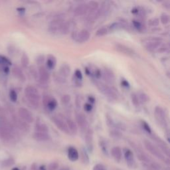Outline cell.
<instances>
[{
	"instance_id": "cell-25",
	"label": "cell",
	"mask_w": 170,
	"mask_h": 170,
	"mask_svg": "<svg viewBox=\"0 0 170 170\" xmlns=\"http://www.w3.org/2000/svg\"><path fill=\"white\" fill-rule=\"evenodd\" d=\"M59 73L61 75L62 77L66 78L69 76L70 73V68L69 66L67 64H63L59 69Z\"/></svg>"
},
{
	"instance_id": "cell-38",
	"label": "cell",
	"mask_w": 170,
	"mask_h": 170,
	"mask_svg": "<svg viewBox=\"0 0 170 170\" xmlns=\"http://www.w3.org/2000/svg\"><path fill=\"white\" fill-rule=\"evenodd\" d=\"M59 168V163L56 162V161H53L51 163L49 164V166L46 169L48 170H57Z\"/></svg>"
},
{
	"instance_id": "cell-54",
	"label": "cell",
	"mask_w": 170,
	"mask_h": 170,
	"mask_svg": "<svg viewBox=\"0 0 170 170\" xmlns=\"http://www.w3.org/2000/svg\"><path fill=\"white\" fill-rule=\"evenodd\" d=\"M163 170H170V169H169V167H167V168H163Z\"/></svg>"
},
{
	"instance_id": "cell-53",
	"label": "cell",
	"mask_w": 170,
	"mask_h": 170,
	"mask_svg": "<svg viewBox=\"0 0 170 170\" xmlns=\"http://www.w3.org/2000/svg\"><path fill=\"white\" fill-rule=\"evenodd\" d=\"M39 170H46V168H45V166H40V168H39Z\"/></svg>"
},
{
	"instance_id": "cell-55",
	"label": "cell",
	"mask_w": 170,
	"mask_h": 170,
	"mask_svg": "<svg viewBox=\"0 0 170 170\" xmlns=\"http://www.w3.org/2000/svg\"><path fill=\"white\" fill-rule=\"evenodd\" d=\"M60 170H69V169H68V168H62V169H60Z\"/></svg>"
},
{
	"instance_id": "cell-16",
	"label": "cell",
	"mask_w": 170,
	"mask_h": 170,
	"mask_svg": "<svg viewBox=\"0 0 170 170\" xmlns=\"http://www.w3.org/2000/svg\"><path fill=\"white\" fill-rule=\"evenodd\" d=\"M76 124L82 130H85L88 127V120L86 116L83 114L79 113L76 116Z\"/></svg>"
},
{
	"instance_id": "cell-24",
	"label": "cell",
	"mask_w": 170,
	"mask_h": 170,
	"mask_svg": "<svg viewBox=\"0 0 170 170\" xmlns=\"http://www.w3.org/2000/svg\"><path fill=\"white\" fill-rule=\"evenodd\" d=\"M87 6V13L90 14V13H94L96 11H97L99 8V4L97 1H90L86 4Z\"/></svg>"
},
{
	"instance_id": "cell-8",
	"label": "cell",
	"mask_w": 170,
	"mask_h": 170,
	"mask_svg": "<svg viewBox=\"0 0 170 170\" xmlns=\"http://www.w3.org/2000/svg\"><path fill=\"white\" fill-rule=\"evenodd\" d=\"M146 40L147 41L146 42V45H145V47H146V49L147 51H155L160 48L161 45V39L160 38L153 37L152 39H147Z\"/></svg>"
},
{
	"instance_id": "cell-44",
	"label": "cell",
	"mask_w": 170,
	"mask_h": 170,
	"mask_svg": "<svg viewBox=\"0 0 170 170\" xmlns=\"http://www.w3.org/2000/svg\"><path fill=\"white\" fill-rule=\"evenodd\" d=\"M13 164H14V160H13V159L12 158L8 159V160L4 161V166L5 167L12 166V165H13Z\"/></svg>"
},
{
	"instance_id": "cell-43",
	"label": "cell",
	"mask_w": 170,
	"mask_h": 170,
	"mask_svg": "<svg viewBox=\"0 0 170 170\" xmlns=\"http://www.w3.org/2000/svg\"><path fill=\"white\" fill-rule=\"evenodd\" d=\"M30 73L31 74V75L33 76V78H38V73H37V70L36 69V68L35 67H30Z\"/></svg>"
},
{
	"instance_id": "cell-20",
	"label": "cell",
	"mask_w": 170,
	"mask_h": 170,
	"mask_svg": "<svg viewBox=\"0 0 170 170\" xmlns=\"http://www.w3.org/2000/svg\"><path fill=\"white\" fill-rule=\"evenodd\" d=\"M33 137L35 140L38 142H46L51 138L50 135L48 133L37 132V131H35Z\"/></svg>"
},
{
	"instance_id": "cell-2",
	"label": "cell",
	"mask_w": 170,
	"mask_h": 170,
	"mask_svg": "<svg viewBox=\"0 0 170 170\" xmlns=\"http://www.w3.org/2000/svg\"><path fill=\"white\" fill-rule=\"evenodd\" d=\"M144 145L145 147H146V149L151 154L153 155L154 157L157 158L159 160L163 161L164 163L168 164V165H169L170 161L169 160V158H166L165 155L162 153V152L158 149V147H156L155 145H153L152 142H150L149 140L145 139L144 141Z\"/></svg>"
},
{
	"instance_id": "cell-11",
	"label": "cell",
	"mask_w": 170,
	"mask_h": 170,
	"mask_svg": "<svg viewBox=\"0 0 170 170\" xmlns=\"http://www.w3.org/2000/svg\"><path fill=\"white\" fill-rule=\"evenodd\" d=\"M154 115L156 120L161 125H166V114L164 110L160 106H156L154 110Z\"/></svg>"
},
{
	"instance_id": "cell-49",
	"label": "cell",
	"mask_w": 170,
	"mask_h": 170,
	"mask_svg": "<svg viewBox=\"0 0 170 170\" xmlns=\"http://www.w3.org/2000/svg\"><path fill=\"white\" fill-rule=\"evenodd\" d=\"M44 61H45V57L43 55H40L37 58V62L39 65L42 64Z\"/></svg>"
},
{
	"instance_id": "cell-41",
	"label": "cell",
	"mask_w": 170,
	"mask_h": 170,
	"mask_svg": "<svg viewBox=\"0 0 170 170\" xmlns=\"http://www.w3.org/2000/svg\"><path fill=\"white\" fill-rule=\"evenodd\" d=\"M122 25L121 23L115 22V23H113L110 25V29L112 30V31H115V30L122 28Z\"/></svg>"
},
{
	"instance_id": "cell-42",
	"label": "cell",
	"mask_w": 170,
	"mask_h": 170,
	"mask_svg": "<svg viewBox=\"0 0 170 170\" xmlns=\"http://www.w3.org/2000/svg\"><path fill=\"white\" fill-rule=\"evenodd\" d=\"M142 128H144V130L146 131L147 133H148V134L152 133V130H151L150 126L149 124H147L146 122L142 121Z\"/></svg>"
},
{
	"instance_id": "cell-4",
	"label": "cell",
	"mask_w": 170,
	"mask_h": 170,
	"mask_svg": "<svg viewBox=\"0 0 170 170\" xmlns=\"http://www.w3.org/2000/svg\"><path fill=\"white\" fill-rule=\"evenodd\" d=\"M11 65L12 62L10 60L6 57L0 54V79L4 78V77L9 74Z\"/></svg>"
},
{
	"instance_id": "cell-35",
	"label": "cell",
	"mask_w": 170,
	"mask_h": 170,
	"mask_svg": "<svg viewBox=\"0 0 170 170\" xmlns=\"http://www.w3.org/2000/svg\"><path fill=\"white\" fill-rule=\"evenodd\" d=\"M9 98H10V100L12 101V102H17V92H16L15 90L14 89H12V90H10V91H9Z\"/></svg>"
},
{
	"instance_id": "cell-22",
	"label": "cell",
	"mask_w": 170,
	"mask_h": 170,
	"mask_svg": "<svg viewBox=\"0 0 170 170\" xmlns=\"http://www.w3.org/2000/svg\"><path fill=\"white\" fill-rule=\"evenodd\" d=\"M66 123H67V126L70 134H76L78 131V126L76 123L74 122V120L70 118L66 119Z\"/></svg>"
},
{
	"instance_id": "cell-47",
	"label": "cell",
	"mask_w": 170,
	"mask_h": 170,
	"mask_svg": "<svg viewBox=\"0 0 170 170\" xmlns=\"http://www.w3.org/2000/svg\"><path fill=\"white\" fill-rule=\"evenodd\" d=\"M133 25L134 27H135L136 29H137L138 30H140L142 28V23L138 21H136V20H134L132 21Z\"/></svg>"
},
{
	"instance_id": "cell-28",
	"label": "cell",
	"mask_w": 170,
	"mask_h": 170,
	"mask_svg": "<svg viewBox=\"0 0 170 170\" xmlns=\"http://www.w3.org/2000/svg\"><path fill=\"white\" fill-rule=\"evenodd\" d=\"M70 29V22L68 21H65V23L62 25V27L61 28V30H60L59 33L62 35H66L69 33Z\"/></svg>"
},
{
	"instance_id": "cell-32",
	"label": "cell",
	"mask_w": 170,
	"mask_h": 170,
	"mask_svg": "<svg viewBox=\"0 0 170 170\" xmlns=\"http://www.w3.org/2000/svg\"><path fill=\"white\" fill-rule=\"evenodd\" d=\"M107 33H108V29L106 27H101L97 30L95 35L97 37H102L105 36Z\"/></svg>"
},
{
	"instance_id": "cell-17",
	"label": "cell",
	"mask_w": 170,
	"mask_h": 170,
	"mask_svg": "<svg viewBox=\"0 0 170 170\" xmlns=\"http://www.w3.org/2000/svg\"><path fill=\"white\" fill-rule=\"evenodd\" d=\"M77 39L76 41L79 43H84L88 41V40L90 38V33L86 29H83L79 32V33L77 35Z\"/></svg>"
},
{
	"instance_id": "cell-45",
	"label": "cell",
	"mask_w": 170,
	"mask_h": 170,
	"mask_svg": "<svg viewBox=\"0 0 170 170\" xmlns=\"http://www.w3.org/2000/svg\"><path fill=\"white\" fill-rule=\"evenodd\" d=\"M75 76L78 81H81L82 79H83V74H82L81 71L79 69L76 70L75 73Z\"/></svg>"
},
{
	"instance_id": "cell-3",
	"label": "cell",
	"mask_w": 170,
	"mask_h": 170,
	"mask_svg": "<svg viewBox=\"0 0 170 170\" xmlns=\"http://www.w3.org/2000/svg\"><path fill=\"white\" fill-rule=\"evenodd\" d=\"M96 86L99 90V91L103 94L109 100H115L117 99V94L114 90L110 87L108 85L102 82H97Z\"/></svg>"
},
{
	"instance_id": "cell-10",
	"label": "cell",
	"mask_w": 170,
	"mask_h": 170,
	"mask_svg": "<svg viewBox=\"0 0 170 170\" xmlns=\"http://www.w3.org/2000/svg\"><path fill=\"white\" fill-rule=\"evenodd\" d=\"M38 77H39V82L41 84H46L48 83L49 79H50V75L46 68L41 66L39 68L38 71Z\"/></svg>"
},
{
	"instance_id": "cell-46",
	"label": "cell",
	"mask_w": 170,
	"mask_h": 170,
	"mask_svg": "<svg viewBox=\"0 0 170 170\" xmlns=\"http://www.w3.org/2000/svg\"><path fill=\"white\" fill-rule=\"evenodd\" d=\"M92 170H107V169L105 166L102 165V164L98 163L94 166Z\"/></svg>"
},
{
	"instance_id": "cell-13",
	"label": "cell",
	"mask_w": 170,
	"mask_h": 170,
	"mask_svg": "<svg viewBox=\"0 0 170 170\" xmlns=\"http://www.w3.org/2000/svg\"><path fill=\"white\" fill-rule=\"evenodd\" d=\"M115 49L120 53L128 56H134L135 54L134 51L131 48L124 45H122V44H116L115 45Z\"/></svg>"
},
{
	"instance_id": "cell-9",
	"label": "cell",
	"mask_w": 170,
	"mask_h": 170,
	"mask_svg": "<svg viewBox=\"0 0 170 170\" xmlns=\"http://www.w3.org/2000/svg\"><path fill=\"white\" fill-rule=\"evenodd\" d=\"M125 160L126 161L127 166L130 168H136L137 167V164L136 161L134 160V153L131 150L128 148H124L123 150Z\"/></svg>"
},
{
	"instance_id": "cell-14",
	"label": "cell",
	"mask_w": 170,
	"mask_h": 170,
	"mask_svg": "<svg viewBox=\"0 0 170 170\" xmlns=\"http://www.w3.org/2000/svg\"><path fill=\"white\" fill-rule=\"evenodd\" d=\"M43 102L45 106L49 110L53 111L57 108V101L54 98H51L50 97H45L43 99Z\"/></svg>"
},
{
	"instance_id": "cell-51",
	"label": "cell",
	"mask_w": 170,
	"mask_h": 170,
	"mask_svg": "<svg viewBox=\"0 0 170 170\" xmlns=\"http://www.w3.org/2000/svg\"><path fill=\"white\" fill-rule=\"evenodd\" d=\"M31 170H39L36 163H33L31 167Z\"/></svg>"
},
{
	"instance_id": "cell-31",
	"label": "cell",
	"mask_w": 170,
	"mask_h": 170,
	"mask_svg": "<svg viewBox=\"0 0 170 170\" xmlns=\"http://www.w3.org/2000/svg\"><path fill=\"white\" fill-rule=\"evenodd\" d=\"M81 159L82 162H83L85 165H86L89 163V155L87 154V152L84 149H83L81 153Z\"/></svg>"
},
{
	"instance_id": "cell-33",
	"label": "cell",
	"mask_w": 170,
	"mask_h": 170,
	"mask_svg": "<svg viewBox=\"0 0 170 170\" xmlns=\"http://www.w3.org/2000/svg\"><path fill=\"white\" fill-rule=\"evenodd\" d=\"M131 102H132V104L134 106H136V107L139 106V101L138 94H137L136 93H131Z\"/></svg>"
},
{
	"instance_id": "cell-6",
	"label": "cell",
	"mask_w": 170,
	"mask_h": 170,
	"mask_svg": "<svg viewBox=\"0 0 170 170\" xmlns=\"http://www.w3.org/2000/svg\"><path fill=\"white\" fill-rule=\"evenodd\" d=\"M52 121L54 124L56 126L57 128L65 134H70L69 130H68L66 120L62 118L60 116H54L52 117Z\"/></svg>"
},
{
	"instance_id": "cell-19",
	"label": "cell",
	"mask_w": 170,
	"mask_h": 170,
	"mask_svg": "<svg viewBox=\"0 0 170 170\" xmlns=\"http://www.w3.org/2000/svg\"><path fill=\"white\" fill-rule=\"evenodd\" d=\"M111 154L112 157H113L114 160L116 161V162H120L122 157V152L120 147L115 146L112 147L111 150Z\"/></svg>"
},
{
	"instance_id": "cell-50",
	"label": "cell",
	"mask_w": 170,
	"mask_h": 170,
	"mask_svg": "<svg viewBox=\"0 0 170 170\" xmlns=\"http://www.w3.org/2000/svg\"><path fill=\"white\" fill-rule=\"evenodd\" d=\"M122 85L123 86H125V87H129L130 86V84L128 83V81H126V80H122Z\"/></svg>"
},
{
	"instance_id": "cell-34",
	"label": "cell",
	"mask_w": 170,
	"mask_h": 170,
	"mask_svg": "<svg viewBox=\"0 0 170 170\" xmlns=\"http://www.w3.org/2000/svg\"><path fill=\"white\" fill-rule=\"evenodd\" d=\"M160 21L161 23L163 25H166L169 23V16L168 14H167L166 13H163L161 15L160 17Z\"/></svg>"
},
{
	"instance_id": "cell-39",
	"label": "cell",
	"mask_w": 170,
	"mask_h": 170,
	"mask_svg": "<svg viewBox=\"0 0 170 170\" xmlns=\"http://www.w3.org/2000/svg\"><path fill=\"white\" fill-rule=\"evenodd\" d=\"M148 24L150 26L152 27H157L160 24V20L158 18H153L151 19V20L149 21Z\"/></svg>"
},
{
	"instance_id": "cell-27",
	"label": "cell",
	"mask_w": 170,
	"mask_h": 170,
	"mask_svg": "<svg viewBox=\"0 0 170 170\" xmlns=\"http://www.w3.org/2000/svg\"><path fill=\"white\" fill-rule=\"evenodd\" d=\"M35 131H37V132H49V128L45 124H44V123H37L36 125H35Z\"/></svg>"
},
{
	"instance_id": "cell-52",
	"label": "cell",
	"mask_w": 170,
	"mask_h": 170,
	"mask_svg": "<svg viewBox=\"0 0 170 170\" xmlns=\"http://www.w3.org/2000/svg\"><path fill=\"white\" fill-rule=\"evenodd\" d=\"M89 100H91V101H90V102H91V103H94V100H95L94 98H92V97H89Z\"/></svg>"
},
{
	"instance_id": "cell-12",
	"label": "cell",
	"mask_w": 170,
	"mask_h": 170,
	"mask_svg": "<svg viewBox=\"0 0 170 170\" xmlns=\"http://www.w3.org/2000/svg\"><path fill=\"white\" fill-rule=\"evenodd\" d=\"M101 76L105 82L108 84H114L115 83V75L114 73L112 72L109 68H105L103 70L102 74H101Z\"/></svg>"
},
{
	"instance_id": "cell-56",
	"label": "cell",
	"mask_w": 170,
	"mask_h": 170,
	"mask_svg": "<svg viewBox=\"0 0 170 170\" xmlns=\"http://www.w3.org/2000/svg\"><path fill=\"white\" fill-rule=\"evenodd\" d=\"M12 170H20V169H19L17 168H15L12 169Z\"/></svg>"
},
{
	"instance_id": "cell-18",
	"label": "cell",
	"mask_w": 170,
	"mask_h": 170,
	"mask_svg": "<svg viewBox=\"0 0 170 170\" xmlns=\"http://www.w3.org/2000/svg\"><path fill=\"white\" fill-rule=\"evenodd\" d=\"M67 156L68 160L73 161V162H75V161H77L79 158V153L78 150H76L75 147H70L68 149Z\"/></svg>"
},
{
	"instance_id": "cell-21",
	"label": "cell",
	"mask_w": 170,
	"mask_h": 170,
	"mask_svg": "<svg viewBox=\"0 0 170 170\" xmlns=\"http://www.w3.org/2000/svg\"><path fill=\"white\" fill-rule=\"evenodd\" d=\"M13 74L15 78H17L19 81L21 82L25 81V76L21 68L19 67H15L13 68Z\"/></svg>"
},
{
	"instance_id": "cell-36",
	"label": "cell",
	"mask_w": 170,
	"mask_h": 170,
	"mask_svg": "<svg viewBox=\"0 0 170 170\" xmlns=\"http://www.w3.org/2000/svg\"><path fill=\"white\" fill-rule=\"evenodd\" d=\"M110 135L111 137L115 139H120L122 137V134L119 131L117 130H112L110 133Z\"/></svg>"
},
{
	"instance_id": "cell-1",
	"label": "cell",
	"mask_w": 170,
	"mask_h": 170,
	"mask_svg": "<svg viewBox=\"0 0 170 170\" xmlns=\"http://www.w3.org/2000/svg\"><path fill=\"white\" fill-rule=\"evenodd\" d=\"M25 96L33 108H39L41 95L38 90L33 86H27L25 89Z\"/></svg>"
},
{
	"instance_id": "cell-23",
	"label": "cell",
	"mask_w": 170,
	"mask_h": 170,
	"mask_svg": "<svg viewBox=\"0 0 170 170\" xmlns=\"http://www.w3.org/2000/svg\"><path fill=\"white\" fill-rule=\"evenodd\" d=\"M75 14L76 16H83L87 13V6L86 4H81L78 5L75 9Z\"/></svg>"
},
{
	"instance_id": "cell-15",
	"label": "cell",
	"mask_w": 170,
	"mask_h": 170,
	"mask_svg": "<svg viewBox=\"0 0 170 170\" xmlns=\"http://www.w3.org/2000/svg\"><path fill=\"white\" fill-rule=\"evenodd\" d=\"M85 142L87 148L89 152H92L93 150V132L91 129H88L85 134Z\"/></svg>"
},
{
	"instance_id": "cell-5",
	"label": "cell",
	"mask_w": 170,
	"mask_h": 170,
	"mask_svg": "<svg viewBox=\"0 0 170 170\" xmlns=\"http://www.w3.org/2000/svg\"><path fill=\"white\" fill-rule=\"evenodd\" d=\"M64 18L59 16V17H57L51 21L50 24H49V31L52 33H59L61 30V28L62 26V25L65 23Z\"/></svg>"
},
{
	"instance_id": "cell-29",
	"label": "cell",
	"mask_w": 170,
	"mask_h": 170,
	"mask_svg": "<svg viewBox=\"0 0 170 170\" xmlns=\"http://www.w3.org/2000/svg\"><path fill=\"white\" fill-rule=\"evenodd\" d=\"M138 97L139 98V102L147 103V102H148L150 100L149 96L145 92H139L138 94Z\"/></svg>"
},
{
	"instance_id": "cell-37",
	"label": "cell",
	"mask_w": 170,
	"mask_h": 170,
	"mask_svg": "<svg viewBox=\"0 0 170 170\" xmlns=\"http://www.w3.org/2000/svg\"><path fill=\"white\" fill-rule=\"evenodd\" d=\"M61 103L63 105H67L70 101V97L68 94H65L61 97Z\"/></svg>"
},
{
	"instance_id": "cell-40",
	"label": "cell",
	"mask_w": 170,
	"mask_h": 170,
	"mask_svg": "<svg viewBox=\"0 0 170 170\" xmlns=\"http://www.w3.org/2000/svg\"><path fill=\"white\" fill-rule=\"evenodd\" d=\"M100 148L102 150V152L106 155H108V149H107V145L106 142L103 140L100 141Z\"/></svg>"
},
{
	"instance_id": "cell-30",
	"label": "cell",
	"mask_w": 170,
	"mask_h": 170,
	"mask_svg": "<svg viewBox=\"0 0 170 170\" xmlns=\"http://www.w3.org/2000/svg\"><path fill=\"white\" fill-rule=\"evenodd\" d=\"M21 65L22 67L23 68H27L29 66V57L26 53H23V54L21 56Z\"/></svg>"
},
{
	"instance_id": "cell-7",
	"label": "cell",
	"mask_w": 170,
	"mask_h": 170,
	"mask_svg": "<svg viewBox=\"0 0 170 170\" xmlns=\"http://www.w3.org/2000/svg\"><path fill=\"white\" fill-rule=\"evenodd\" d=\"M18 116L20 118L27 124H31L33 122L34 118L31 112L28 109L23 107H21L18 110Z\"/></svg>"
},
{
	"instance_id": "cell-48",
	"label": "cell",
	"mask_w": 170,
	"mask_h": 170,
	"mask_svg": "<svg viewBox=\"0 0 170 170\" xmlns=\"http://www.w3.org/2000/svg\"><path fill=\"white\" fill-rule=\"evenodd\" d=\"M84 108L85 110V111L89 112L92 111V110L93 108V106H92V105H91V104L86 103V104H85V105H84Z\"/></svg>"
},
{
	"instance_id": "cell-26",
	"label": "cell",
	"mask_w": 170,
	"mask_h": 170,
	"mask_svg": "<svg viewBox=\"0 0 170 170\" xmlns=\"http://www.w3.org/2000/svg\"><path fill=\"white\" fill-rule=\"evenodd\" d=\"M57 64V59L56 57L52 55V54H49L47 57V60H46V66H47L48 68L49 69H53V68L55 67Z\"/></svg>"
}]
</instances>
